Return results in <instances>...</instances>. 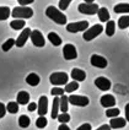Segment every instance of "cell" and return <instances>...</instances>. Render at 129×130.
I'll use <instances>...</instances> for the list:
<instances>
[{
  "label": "cell",
  "instance_id": "f546056e",
  "mask_svg": "<svg viewBox=\"0 0 129 130\" xmlns=\"http://www.w3.org/2000/svg\"><path fill=\"white\" fill-rule=\"evenodd\" d=\"M118 26L121 29H124L129 27V15L128 16H122L119 20H118Z\"/></svg>",
  "mask_w": 129,
  "mask_h": 130
},
{
  "label": "cell",
  "instance_id": "7a4b0ae2",
  "mask_svg": "<svg viewBox=\"0 0 129 130\" xmlns=\"http://www.w3.org/2000/svg\"><path fill=\"white\" fill-rule=\"evenodd\" d=\"M11 15L14 19H31L33 16V10L28 6H16L12 9Z\"/></svg>",
  "mask_w": 129,
  "mask_h": 130
},
{
  "label": "cell",
  "instance_id": "ffe728a7",
  "mask_svg": "<svg viewBox=\"0 0 129 130\" xmlns=\"http://www.w3.org/2000/svg\"><path fill=\"white\" fill-rule=\"evenodd\" d=\"M48 39H49V42L53 44L54 47L60 45V44H62V42H63V39L58 36L55 32H49V33H48Z\"/></svg>",
  "mask_w": 129,
  "mask_h": 130
},
{
  "label": "cell",
  "instance_id": "2e32d148",
  "mask_svg": "<svg viewBox=\"0 0 129 130\" xmlns=\"http://www.w3.org/2000/svg\"><path fill=\"white\" fill-rule=\"evenodd\" d=\"M70 75H71V79H74V81H76V82H82L86 79V72L78 68L73 69Z\"/></svg>",
  "mask_w": 129,
  "mask_h": 130
},
{
  "label": "cell",
  "instance_id": "7402d4cb",
  "mask_svg": "<svg viewBox=\"0 0 129 130\" xmlns=\"http://www.w3.org/2000/svg\"><path fill=\"white\" fill-rule=\"evenodd\" d=\"M58 116H59V97H55L53 100V104H52V114H50V117L53 119H57Z\"/></svg>",
  "mask_w": 129,
  "mask_h": 130
},
{
  "label": "cell",
  "instance_id": "8d00e7d4",
  "mask_svg": "<svg viewBox=\"0 0 129 130\" xmlns=\"http://www.w3.org/2000/svg\"><path fill=\"white\" fill-rule=\"evenodd\" d=\"M6 114V106L0 102V118H4Z\"/></svg>",
  "mask_w": 129,
  "mask_h": 130
},
{
  "label": "cell",
  "instance_id": "d590c367",
  "mask_svg": "<svg viewBox=\"0 0 129 130\" xmlns=\"http://www.w3.org/2000/svg\"><path fill=\"white\" fill-rule=\"evenodd\" d=\"M71 1L73 0H59V9L60 10H66Z\"/></svg>",
  "mask_w": 129,
  "mask_h": 130
},
{
  "label": "cell",
  "instance_id": "4fadbf2b",
  "mask_svg": "<svg viewBox=\"0 0 129 130\" xmlns=\"http://www.w3.org/2000/svg\"><path fill=\"white\" fill-rule=\"evenodd\" d=\"M95 86L100 88L101 91H108L111 88V81L103 76H100L95 80Z\"/></svg>",
  "mask_w": 129,
  "mask_h": 130
},
{
  "label": "cell",
  "instance_id": "f35d334b",
  "mask_svg": "<svg viewBox=\"0 0 129 130\" xmlns=\"http://www.w3.org/2000/svg\"><path fill=\"white\" fill-rule=\"evenodd\" d=\"M76 130H91V125L89 123H85V124H82V125H80Z\"/></svg>",
  "mask_w": 129,
  "mask_h": 130
},
{
  "label": "cell",
  "instance_id": "5b68a950",
  "mask_svg": "<svg viewBox=\"0 0 129 130\" xmlns=\"http://www.w3.org/2000/svg\"><path fill=\"white\" fill-rule=\"evenodd\" d=\"M68 102L73 106H78V107H86L90 100L86 96H78V94H70V97H68Z\"/></svg>",
  "mask_w": 129,
  "mask_h": 130
},
{
  "label": "cell",
  "instance_id": "e575fe53",
  "mask_svg": "<svg viewBox=\"0 0 129 130\" xmlns=\"http://www.w3.org/2000/svg\"><path fill=\"white\" fill-rule=\"evenodd\" d=\"M50 93L53 94L54 97H60V96H63V94H64V88H60V87H54V88H52Z\"/></svg>",
  "mask_w": 129,
  "mask_h": 130
},
{
  "label": "cell",
  "instance_id": "4dcf8cb0",
  "mask_svg": "<svg viewBox=\"0 0 129 130\" xmlns=\"http://www.w3.org/2000/svg\"><path fill=\"white\" fill-rule=\"evenodd\" d=\"M47 124H48L47 118H44V117H39V118H37L36 126L38 128V129H43V128H46V126H47Z\"/></svg>",
  "mask_w": 129,
  "mask_h": 130
},
{
  "label": "cell",
  "instance_id": "1f68e13d",
  "mask_svg": "<svg viewBox=\"0 0 129 130\" xmlns=\"http://www.w3.org/2000/svg\"><path fill=\"white\" fill-rule=\"evenodd\" d=\"M14 45H15V39L14 38H10V39H7L6 42L1 45V49L4 52H7V51H10Z\"/></svg>",
  "mask_w": 129,
  "mask_h": 130
},
{
  "label": "cell",
  "instance_id": "74e56055",
  "mask_svg": "<svg viewBox=\"0 0 129 130\" xmlns=\"http://www.w3.org/2000/svg\"><path fill=\"white\" fill-rule=\"evenodd\" d=\"M19 1V4H20V6H27L30 4H32L35 0H17Z\"/></svg>",
  "mask_w": 129,
  "mask_h": 130
},
{
  "label": "cell",
  "instance_id": "cb8c5ba5",
  "mask_svg": "<svg viewBox=\"0 0 129 130\" xmlns=\"http://www.w3.org/2000/svg\"><path fill=\"white\" fill-rule=\"evenodd\" d=\"M114 12H117V14H128L129 12V4L123 3V4L116 5L114 6Z\"/></svg>",
  "mask_w": 129,
  "mask_h": 130
},
{
  "label": "cell",
  "instance_id": "ab89813d",
  "mask_svg": "<svg viewBox=\"0 0 129 130\" xmlns=\"http://www.w3.org/2000/svg\"><path fill=\"white\" fill-rule=\"evenodd\" d=\"M30 110V112H35L37 109V103H35V102H31L28 104V108H27Z\"/></svg>",
  "mask_w": 129,
  "mask_h": 130
},
{
  "label": "cell",
  "instance_id": "30bf717a",
  "mask_svg": "<svg viewBox=\"0 0 129 130\" xmlns=\"http://www.w3.org/2000/svg\"><path fill=\"white\" fill-rule=\"evenodd\" d=\"M37 112L39 117H44L48 112V98L47 96H41L37 103Z\"/></svg>",
  "mask_w": 129,
  "mask_h": 130
},
{
  "label": "cell",
  "instance_id": "d6986e66",
  "mask_svg": "<svg viewBox=\"0 0 129 130\" xmlns=\"http://www.w3.org/2000/svg\"><path fill=\"white\" fill-rule=\"evenodd\" d=\"M39 81H41L39 76H38L37 74H35V72H31L30 75H27V77H26V82L30 86H37V85L39 84Z\"/></svg>",
  "mask_w": 129,
  "mask_h": 130
},
{
  "label": "cell",
  "instance_id": "44dd1931",
  "mask_svg": "<svg viewBox=\"0 0 129 130\" xmlns=\"http://www.w3.org/2000/svg\"><path fill=\"white\" fill-rule=\"evenodd\" d=\"M97 16H98L100 21H102V22H108L109 21V12H108V10L106 9V7H101V9H98Z\"/></svg>",
  "mask_w": 129,
  "mask_h": 130
},
{
  "label": "cell",
  "instance_id": "4316f807",
  "mask_svg": "<svg viewBox=\"0 0 129 130\" xmlns=\"http://www.w3.org/2000/svg\"><path fill=\"white\" fill-rule=\"evenodd\" d=\"M116 23L113 21H109L107 22V25H106V35H107L108 37H111V36H113L114 35V31H116Z\"/></svg>",
  "mask_w": 129,
  "mask_h": 130
},
{
  "label": "cell",
  "instance_id": "b9f144b4",
  "mask_svg": "<svg viewBox=\"0 0 129 130\" xmlns=\"http://www.w3.org/2000/svg\"><path fill=\"white\" fill-rule=\"evenodd\" d=\"M58 130H70V128H69L66 124H60L59 128H58Z\"/></svg>",
  "mask_w": 129,
  "mask_h": 130
},
{
  "label": "cell",
  "instance_id": "7c38bea8",
  "mask_svg": "<svg viewBox=\"0 0 129 130\" xmlns=\"http://www.w3.org/2000/svg\"><path fill=\"white\" fill-rule=\"evenodd\" d=\"M90 61H91V65L95 66V68H100V69H105V68H107V59H105L103 57H101V55H97V54H93L91 59H90Z\"/></svg>",
  "mask_w": 129,
  "mask_h": 130
},
{
  "label": "cell",
  "instance_id": "3957f363",
  "mask_svg": "<svg viewBox=\"0 0 129 130\" xmlns=\"http://www.w3.org/2000/svg\"><path fill=\"white\" fill-rule=\"evenodd\" d=\"M68 80H69V75L66 72H53L49 76V81L52 85H54L55 87L58 86H63L68 84Z\"/></svg>",
  "mask_w": 129,
  "mask_h": 130
},
{
  "label": "cell",
  "instance_id": "f1b7e54d",
  "mask_svg": "<svg viewBox=\"0 0 129 130\" xmlns=\"http://www.w3.org/2000/svg\"><path fill=\"white\" fill-rule=\"evenodd\" d=\"M30 124H31V120H30V118L27 116H21L19 118V125L21 126V128H28Z\"/></svg>",
  "mask_w": 129,
  "mask_h": 130
},
{
  "label": "cell",
  "instance_id": "ac0fdd59",
  "mask_svg": "<svg viewBox=\"0 0 129 130\" xmlns=\"http://www.w3.org/2000/svg\"><path fill=\"white\" fill-rule=\"evenodd\" d=\"M69 109V102H68V96H60L59 97V110H62V113H66Z\"/></svg>",
  "mask_w": 129,
  "mask_h": 130
},
{
  "label": "cell",
  "instance_id": "8fae6325",
  "mask_svg": "<svg viewBox=\"0 0 129 130\" xmlns=\"http://www.w3.org/2000/svg\"><path fill=\"white\" fill-rule=\"evenodd\" d=\"M31 31L32 29L31 28H23L21 32V35L17 37V39H15V45L16 47H19V48H21V47H23L25 44H26V42H27V39L30 38V35H31Z\"/></svg>",
  "mask_w": 129,
  "mask_h": 130
},
{
  "label": "cell",
  "instance_id": "7bdbcfd3",
  "mask_svg": "<svg viewBox=\"0 0 129 130\" xmlns=\"http://www.w3.org/2000/svg\"><path fill=\"white\" fill-rule=\"evenodd\" d=\"M125 120L129 122V103L125 106Z\"/></svg>",
  "mask_w": 129,
  "mask_h": 130
},
{
  "label": "cell",
  "instance_id": "277c9868",
  "mask_svg": "<svg viewBox=\"0 0 129 130\" xmlns=\"http://www.w3.org/2000/svg\"><path fill=\"white\" fill-rule=\"evenodd\" d=\"M102 31H103V27L101 25H95V26L86 29L85 32H84V35H82V37H84L85 41L90 42V41L95 39L97 36H100L101 33H102Z\"/></svg>",
  "mask_w": 129,
  "mask_h": 130
},
{
  "label": "cell",
  "instance_id": "d4e9b609",
  "mask_svg": "<svg viewBox=\"0 0 129 130\" xmlns=\"http://www.w3.org/2000/svg\"><path fill=\"white\" fill-rule=\"evenodd\" d=\"M78 88H79V82L71 81V82H68V84L65 85L64 92H66V93H71V92H74V91H76Z\"/></svg>",
  "mask_w": 129,
  "mask_h": 130
},
{
  "label": "cell",
  "instance_id": "9a60e30c",
  "mask_svg": "<svg viewBox=\"0 0 129 130\" xmlns=\"http://www.w3.org/2000/svg\"><path fill=\"white\" fill-rule=\"evenodd\" d=\"M125 124H127V120L124 119V118H112L111 120H109V128L111 129H121V128H124L125 126Z\"/></svg>",
  "mask_w": 129,
  "mask_h": 130
},
{
  "label": "cell",
  "instance_id": "ee69618b",
  "mask_svg": "<svg viewBox=\"0 0 129 130\" xmlns=\"http://www.w3.org/2000/svg\"><path fill=\"white\" fill-rule=\"evenodd\" d=\"M93 1H95V0H85V3H86V4H92Z\"/></svg>",
  "mask_w": 129,
  "mask_h": 130
},
{
  "label": "cell",
  "instance_id": "6da1fadb",
  "mask_svg": "<svg viewBox=\"0 0 129 130\" xmlns=\"http://www.w3.org/2000/svg\"><path fill=\"white\" fill-rule=\"evenodd\" d=\"M46 15H47V17H49L50 20H53L58 25H66V16L55 6L47 7Z\"/></svg>",
  "mask_w": 129,
  "mask_h": 130
},
{
  "label": "cell",
  "instance_id": "484cf974",
  "mask_svg": "<svg viewBox=\"0 0 129 130\" xmlns=\"http://www.w3.org/2000/svg\"><path fill=\"white\" fill-rule=\"evenodd\" d=\"M11 15V11L7 6H0V21L7 20L9 16Z\"/></svg>",
  "mask_w": 129,
  "mask_h": 130
},
{
  "label": "cell",
  "instance_id": "83f0119b",
  "mask_svg": "<svg viewBox=\"0 0 129 130\" xmlns=\"http://www.w3.org/2000/svg\"><path fill=\"white\" fill-rule=\"evenodd\" d=\"M6 110L9 113H11V114L17 113L19 112V104H17V102H9L6 106Z\"/></svg>",
  "mask_w": 129,
  "mask_h": 130
},
{
  "label": "cell",
  "instance_id": "ba28073f",
  "mask_svg": "<svg viewBox=\"0 0 129 130\" xmlns=\"http://www.w3.org/2000/svg\"><path fill=\"white\" fill-rule=\"evenodd\" d=\"M30 38H31V41H32L35 47H39L41 48V47H44V44H46V39H44L43 35L41 33V31H38V29L31 31Z\"/></svg>",
  "mask_w": 129,
  "mask_h": 130
},
{
  "label": "cell",
  "instance_id": "603a6c76",
  "mask_svg": "<svg viewBox=\"0 0 129 130\" xmlns=\"http://www.w3.org/2000/svg\"><path fill=\"white\" fill-rule=\"evenodd\" d=\"M25 25H26L25 20H12V21L10 22V27L12 29H15V31L22 29L25 27Z\"/></svg>",
  "mask_w": 129,
  "mask_h": 130
},
{
  "label": "cell",
  "instance_id": "e0dca14e",
  "mask_svg": "<svg viewBox=\"0 0 129 130\" xmlns=\"http://www.w3.org/2000/svg\"><path fill=\"white\" fill-rule=\"evenodd\" d=\"M16 102H17V104H21V106L27 104L30 102V93L26 91H20L16 97Z\"/></svg>",
  "mask_w": 129,
  "mask_h": 130
},
{
  "label": "cell",
  "instance_id": "9c48e42d",
  "mask_svg": "<svg viewBox=\"0 0 129 130\" xmlns=\"http://www.w3.org/2000/svg\"><path fill=\"white\" fill-rule=\"evenodd\" d=\"M63 55L65 60H74L78 58V52L76 48L73 44H65L63 48Z\"/></svg>",
  "mask_w": 129,
  "mask_h": 130
},
{
  "label": "cell",
  "instance_id": "8992f818",
  "mask_svg": "<svg viewBox=\"0 0 129 130\" xmlns=\"http://www.w3.org/2000/svg\"><path fill=\"white\" fill-rule=\"evenodd\" d=\"M87 28H89V22L87 21L71 22V23L66 25V31H68V32H71V33H76V32L86 31Z\"/></svg>",
  "mask_w": 129,
  "mask_h": 130
},
{
  "label": "cell",
  "instance_id": "5bb4252c",
  "mask_svg": "<svg viewBox=\"0 0 129 130\" xmlns=\"http://www.w3.org/2000/svg\"><path fill=\"white\" fill-rule=\"evenodd\" d=\"M101 106L105 108H113L116 106V98L112 94H103L101 97Z\"/></svg>",
  "mask_w": 129,
  "mask_h": 130
},
{
  "label": "cell",
  "instance_id": "d6a6232c",
  "mask_svg": "<svg viewBox=\"0 0 129 130\" xmlns=\"http://www.w3.org/2000/svg\"><path fill=\"white\" fill-rule=\"evenodd\" d=\"M119 113H121V110L118 108H108L106 110V116L108 118H117V117L119 116Z\"/></svg>",
  "mask_w": 129,
  "mask_h": 130
},
{
  "label": "cell",
  "instance_id": "52a82bcc",
  "mask_svg": "<svg viewBox=\"0 0 129 130\" xmlns=\"http://www.w3.org/2000/svg\"><path fill=\"white\" fill-rule=\"evenodd\" d=\"M98 9H100L98 5H97V4H95V3H92V4H86V3H84V4H80L79 6H78L79 12L85 14V15H95V14H97Z\"/></svg>",
  "mask_w": 129,
  "mask_h": 130
},
{
  "label": "cell",
  "instance_id": "60d3db41",
  "mask_svg": "<svg viewBox=\"0 0 129 130\" xmlns=\"http://www.w3.org/2000/svg\"><path fill=\"white\" fill-rule=\"evenodd\" d=\"M96 130H111V128H109V125L108 124H103V125H101L98 129H96Z\"/></svg>",
  "mask_w": 129,
  "mask_h": 130
},
{
  "label": "cell",
  "instance_id": "836d02e7",
  "mask_svg": "<svg viewBox=\"0 0 129 130\" xmlns=\"http://www.w3.org/2000/svg\"><path fill=\"white\" fill-rule=\"evenodd\" d=\"M57 119L60 124H66L68 122H70V116L68 113H62V114H59L57 117Z\"/></svg>",
  "mask_w": 129,
  "mask_h": 130
}]
</instances>
